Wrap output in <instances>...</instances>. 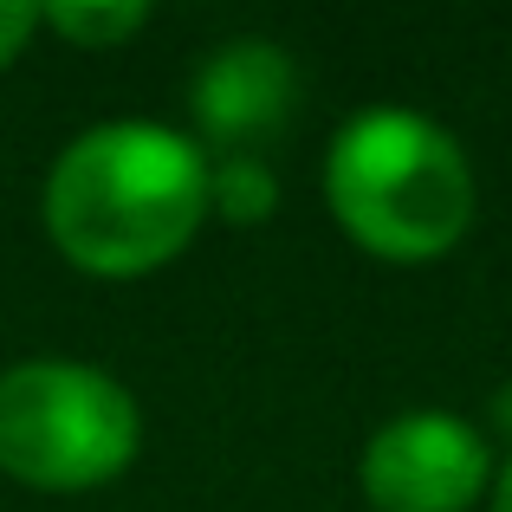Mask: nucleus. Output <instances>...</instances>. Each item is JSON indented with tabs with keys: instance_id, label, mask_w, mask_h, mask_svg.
Instances as JSON below:
<instances>
[{
	"instance_id": "nucleus-1",
	"label": "nucleus",
	"mask_w": 512,
	"mask_h": 512,
	"mask_svg": "<svg viewBox=\"0 0 512 512\" xmlns=\"http://www.w3.org/2000/svg\"><path fill=\"white\" fill-rule=\"evenodd\" d=\"M208 169L214 156L195 130L163 117H98L39 182V227L91 279L163 273L175 253L208 227Z\"/></svg>"
},
{
	"instance_id": "nucleus-2",
	"label": "nucleus",
	"mask_w": 512,
	"mask_h": 512,
	"mask_svg": "<svg viewBox=\"0 0 512 512\" xmlns=\"http://www.w3.org/2000/svg\"><path fill=\"white\" fill-rule=\"evenodd\" d=\"M474 163L415 104H363L325 143V208L370 260L428 266L474 227Z\"/></svg>"
},
{
	"instance_id": "nucleus-3",
	"label": "nucleus",
	"mask_w": 512,
	"mask_h": 512,
	"mask_svg": "<svg viewBox=\"0 0 512 512\" xmlns=\"http://www.w3.org/2000/svg\"><path fill=\"white\" fill-rule=\"evenodd\" d=\"M143 454V402L85 357L0 370V474L39 493H91Z\"/></svg>"
},
{
	"instance_id": "nucleus-4",
	"label": "nucleus",
	"mask_w": 512,
	"mask_h": 512,
	"mask_svg": "<svg viewBox=\"0 0 512 512\" xmlns=\"http://www.w3.org/2000/svg\"><path fill=\"white\" fill-rule=\"evenodd\" d=\"M493 441L454 409H402L370 428L357 487L376 512H474L493 493Z\"/></svg>"
},
{
	"instance_id": "nucleus-5",
	"label": "nucleus",
	"mask_w": 512,
	"mask_h": 512,
	"mask_svg": "<svg viewBox=\"0 0 512 512\" xmlns=\"http://www.w3.org/2000/svg\"><path fill=\"white\" fill-rule=\"evenodd\" d=\"M299 111V59L266 33L208 46L188 72V124L208 156H260Z\"/></svg>"
},
{
	"instance_id": "nucleus-6",
	"label": "nucleus",
	"mask_w": 512,
	"mask_h": 512,
	"mask_svg": "<svg viewBox=\"0 0 512 512\" xmlns=\"http://www.w3.org/2000/svg\"><path fill=\"white\" fill-rule=\"evenodd\" d=\"M39 26L78 52H111L150 26L143 0H39Z\"/></svg>"
},
{
	"instance_id": "nucleus-7",
	"label": "nucleus",
	"mask_w": 512,
	"mask_h": 512,
	"mask_svg": "<svg viewBox=\"0 0 512 512\" xmlns=\"http://www.w3.org/2000/svg\"><path fill=\"white\" fill-rule=\"evenodd\" d=\"M279 208V175L266 156H214L208 169V214L227 227H260Z\"/></svg>"
},
{
	"instance_id": "nucleus-8",
	"label": "nucleus",
	"mask_w": 512,
	"mask_h": 512,
	"mask_svg": "<svg viewBox=\"0 0 512 512\" xmlns=\"http://www.w3.org/2000/svg\"><path fill=\"white\" fill-rule=\"evenodd\" d=\"M39 33V0H0V72L33 46Z\"/></svg>"
},
{
	"instance_id": "nucleus-9",
	"label": "nucleus",
	"mask_w": 512,
	"mask_h": 512,
	"mask_svg": "<svg viewBox=\"0 0 512 512\" xmlns=\"http://www.w3.org/2000/svg\"><path fill=\"white\" fill-rule=\"evenodd\" d=\"M487 422H493V435H506V441H512V376L487 396Z\"/></svg>"
},
{
	"instance_id": "nucleus-10",
	"label": "nucleus",
	"mask_w": 512,
	"mask_h": 512,
	"mask_svg": "<svg viewBox=\"0 0 512 512\" xmlns=\"http://www.w3.org/2000/svg\"><path fill=\"white\" fill-rule=\"evenodd\" d=\"M487 506H493V512H512V454L500 461V474H493V493H487Z\"/></svg>"
}]
</instances>
